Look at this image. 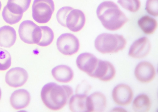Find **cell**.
<instances>
[{
	"mask_svg": "<svg viewBox=\"0 0 158 112\" xmlns=\"http://www.w3.org/2000/svg\"><path fill=\"white\" fill-rule=\"evenodd\" d=\"M37 25L30 20L23 21L19 28V34L20 39L25 43L34 44L33 36Z\"/></svg>",
	"mask_w": 158,
	"mask_h": 112,
	"instance_id": "obj_13",
	"label": "cell"
},
{
	"mask_svg": "<svg viewBox=\"0 0 158 112\" xmlns=\"http://www.w3.org/2000/svg\"><path fill=\"white\" fill-rule=\"evenodd\" d=\"M1 96H2V92H1V88H0V100L1 98Z\"/></svg>",
	"mask_w": 158,
	"mask_h": 112,
	"instance_id": "obj_28",
	"label": "cell"
},
{
	"mask_svg": "<svg viewBox=\"0 0 158 112\" xmlns=\"http://www.w3.org/2000/svg\"><path fill=\"white\" fill-rule=\"evenodd\" d=\"M16 39V33L12 27L5 25L0 28V46L10 48L15 44Z\"/></svg>",
	"mask_w": 158,
	"mask_h": 112,
	"instance_id": "obj_16",
	"label": "cell"
},
{
	"mask_svg": "<svg viewBox=\"0 0 158 112\" xmlns=\"http://www.w3.org/2000/svg\"><path fill=\"white\" fill-rule=\"evenodd\" d=\"M100 59L93 54L84 53L80 54L76 60L78 68L90 76L94 78Z\"/></svg>",
	"mask_w": 158,
	"mask_h": 112,
	"instance_id": "obj_6",
	"label": "cell"
},
{
	"mask_svg": "<svg viewBox=\"0 0 158 112\" xmlns=\"http://www.w3.org/2000/svg\"><path fill=\"white\" fill-rule=\"evenodd\" d=\"M28 77L27 71L23 68L15 67L10 69L6 73L5 80L9 86L17 88L23 86Z\"/></svg>",
	"mask_w": 158,
	"mask_h": 112,
	"instance_id": "obj_7",
	"label": "cell"
},
{
	"mask_svg": "<svg viewBox=\"0 0 158 112\" xmlns=\"http://www.w3.org/2000/svg\"><path fill=\"white\" fill-rule=\"evenodd\" d=\"M2 15L4 20L10 24H14L19 22L21 19L23 14H15L10 11L6 6L3 8Z\"/></svg>",
	"mask_w": 158,
	"mask_h": 112,
	"instance_id": "obj_23",
	"label": "cell"
},
{
	"mask_svg": "<svg viewBox=\"0 0 158 112\" xmlns=\"http://www.w3.org/2000/svg\"><path fill=\"white\" fill-rule=\"evenodd\" d=\"M42 35L39 42L37 44L41 46H46L50 44L53 41L54 35L52 30L49 27L41 26Z\"/></svg>",
	"mask_w": 158,
	"mask_h": 112,
	"instance_id": "obj_22",
	"label": "cell"
},
{
	"mask_svg": "<svg viewBox=\"0 0 158 112\" xmlns=\"http://www.w3.org/2000/svg\"><path fill=\"white\" fill-rule=\"evenodd\" d=\"M56 45L62 54L71 55L76 53L79 49L80 44L77 38L68 33L62 34L57 38Z\"/></svg>",
	"mask_w": 158,
	"mask_h": 112,
	"instance_id": "obj_5",
	"label": "cell"
},
{
	"mask_svg": "<svg viewBox=\"0 0 158 112\" xmlns=\"http://www.w3.org/2000/svg\"><path fill=\"white\" fill-rule=\"evenodd\" d=\"M158 0H147L145 9L150 15L154 16L158 15Z\"/></svg>",
	"mask_w": 158,
	"mask_h": 112,
	"instance_id": "obj_27",
	"label": "cell"
},
{
	"mask_svg": "<svg viewBox=\"0 0 158 112\" xmlns=\"http://www.w3.org/2000/svg\"><path fill=\"white\" fill-rule=\"evenodd\" d=\"M126 44V40L122 35L108 33L99 35L94 42L96 49L102 54L117 53L124 49Z\"/></svg>",
	"mask_w": 158,
	"mask_h": 112,
	"instance_id": "obj_3",
	"label": "cell"
},
{
	"mask_svg": "<svg viewBox=\"0 0 158 112\" xmlns=\"http://www.w3.org/2000/svg\"><path fill=\"white\" fill-rule=\"evenodd\" d=\"M118 3L124 8L133 12L138 11L141 5L139 0H118Z\"/></svg>",
	"mask_w": 158,
	"mask_h": 112,
	"instance_id": "obj_25",
	"label": "cell"
},
{
	"mask_svg": "<svg viewBox=\"0 0 158 112\" xmlns=\"http://www.w3.org/2000/svg\"><path fill=\"white\" fill-rule=\"evenodd\" d=\"M73 9L70 6H64L60 8L56 13V19L58 22L62 26L66 27V20L69 12Z\"/></svg>",
	"mask_w": 158,
	"mask_h": 112,
	"instance_id": "obj_26",
	"label": "cell"
},
{
	"mask_svg": "<svg viewBox=\"0 0 158 112\" xmlns=\"http://www.w3.org/2000/svg\"><path fill=\"white\" fill-rule=\"evenodd\" d=\"M138 24L142 31L146 34L154 33L157 27V23L154 18L148 15L141 17Z\"/></svg>",
	"mask_w": 158,
	"mask_h": 112,
	"instance_id": "obj_20",
	"label": "cell"
},
{
	"mask_svg": "<svg viewBox=\"0 0 158 112\" xmlns=\"http://www.w3.org/2000/svg\"><path fill=\"white\" fill-rule=\"evenodd\" d=\"M11 64V58L9 52L6 50L0 48V71L8 69Z\"/></svg>",
	"mask_w": 158,
	"mask_h": 112,
	"instance_id": "obj_24",
	"label": "cell"
},
{
	"mask_svg": "<svg viewBox=\"0 0 158 112\" xmlns=\"http://www.w3.org/2000/svg\"><path fill=\"white\" fill-rule=\"evenodd\" d=\"M151 47L149 39L146 37H143L133 43L129 49L128 55L133 58H142L148 54Z\"/></svg>",
	"mask_w": 158,
	"mask_h": 112,
	"instance_id": "obj_9",
	"label": "cell"
},
{
	"mask_svg": "<svg viewBox=\"0 0 158 112\" xmlns=\"http://www.w3.org/2000/svg\"><path fill=\"white\" fill-rule=\"evenodd\" d=\"M115 70L113 65L109 62L100 59L94 78L104 82L110 81L114 77Z\"/></svg>",
	"mask_w": 158,
	"mask_h": 112,
	"instance_id": "obj_15",
	"label": "cell"
},
{
	"mask_svg": "<svg viewBox=\"0 0 158 112\" xmlns=\"http://www.w3.org/2000/svg\"><path fill=\"white\" fill-rule=\"evenodd\" d=\"M97 14L104 27L112 31L120 29L128 20L118 6L111 1L101 3L97 8Z\"/></svg>",
	"mask_w": 158,
	"mask_h": 112,
	"instance_id": "obj_2",
	"label": "cell"
},
{
	"mask_svg": "<svg viewBox=\"0 0 158 112\" xmlns=\"http://www.w3.org/2000/svg\"><path fill=\"white\" fill-rule=\"evenodd\" d=\"M52 74L55 79L61 83H68L73 79V72L72 69L68 66L61 65L54 67Z\"/></svg>",
	"mask_w": 158,
	"mask_h": 112,
	"instance_id": "obj_17",
	"label": "cell"
},
{
	"mask_svg": "<svg viewBox=\"0 0 158 112\" xmlns=\"http://www.w3.org/2000/svg\"><path fill=\"white\" fill-rule=\"evenodd\" d=\"M135 75L137 79L143 83L152 81L155 78L156 71L151 63L143 62L137 65L135 70Z\"/></svg>",
	"mask_w": 158,
	"mask_h": 112,
	"instance_id": "obj_10",
	"label": "cell"
},
{
	"mask_svg": "<svg viewBox=\"0 0 158 112\" xmlns=\"http://www.w3.org/2000/svg\"><path fill=\"white\" fill-rule=\"evenodd\" d=\"M31 0H8L6 5L8 10L15 14H23L29 8Z\"/></svg>",
	"mask_w": 158,
	"mask_h": 112,
	"instance_id": "obj_19",
	"label": "cell"
},
{
	"mask_svg": "<svg viewBox=\"0 0 158 112\" xmlns=\"http://www.w3.org/2000/svg\"><path fill=\"white\" fill-rule=\"evenodd\" d=\"M151 105L150 98L144 94L137 96L133 103V109L136 112H147L150 109Z\"/></svg>",
	"mask_w": 158,
	"mask_h": 112,
	"instance_id": "obj_21",
	"label": "cell"
},
{
	"mask_svg": "<svg viewBox=\"0 0 158 112\" xmlns=\"http://www.w3.org/2000/svg\"><path fill=\"white\" fill-rule=\"evenodd\" d=\"M106 106V98L101 93L95 92L87 97L88 112H102Z\"/></svg>",
	"mask_w": 158,
	"mask_h": 112,
	"instance_id": "obj_14",
	"label": "cell"
},
{
	"mask_svg": "<svg viewBox=\"0 0 158 112\" xmlns=\"http://www.w3.org/2000/svg\"><path fill=\"white\" fill-rule=\"evenodd\" d=\"M73 92L72 88L69 86L49 83L43 87L41 96L46 106L52 110H58L67 104Z\"/></svg>",
	"mask_w": 158,
	"mask_h": 112,
	"instance_id": "obj_1",
	"label": "cell"
},
{
	"mask_svg": "<svg viewBox=\"0 0 158 112\" xmlns=\"http://www.w3.org/2000/svg\"><path fill=\"white\" fill-rule=\"evenodd\" d=\"M85 21V14L81 11L73 9L69 12L67 17L66 27L72 32H77L83 28Z\"/></svg>",
	"mask_w": 158,
	"mask_h": 112,
	"instance_id": "obj_11",
	"label": "cell"
},
{
	"mask_svg": "<svg viewBox=\"0 0 158 112\" xmlns=\"http://www.w3.org/2000/svg\"><path fill=\"white\" fill-rule=\"evenodd\" d=\"M133 96V91L128 85L120 84L113 89L112 97L117 104L122 106H127L131 102Z\"/></svg>",
	"mask_w": 158,
	"mask_h": 112,
	"instance_id": "obj_8",
	"label": "cell"
},
{
	"mask_svg": "<svg viewBox=\"0 0 158 112\" xmlns=\"http://www.w3.org/2000/svg\"><path fill=\"white\" fill-rule=\"evenodd\" d=\"M31 97L27 90L19 89L14 91L10 97V104L12 107L16 110H20L27 107L29 104Z\"/></svg>",
	"mask_w": 158,
	"mask_h": 112,
	"instance_id": "obj_12",
	"label": "cell"
},
{
	"mask_svg": "<svg viewBox=\"0 0 158 112\" xmlns=\"http://www.w3.org/2000/svg\"><path fill=\"white\" fill-rule=\"evenodd\" d=\"M53 0H34L32 7L33 19L40 24H45L50 19L54 10Z\"/></svg>",
	"mask_w": 158,
	"mask_h": 112,
	"instance_id": "obj_4",
	"label": "cell"
},
{
	"mask_svg": "<svg viewBox=\"0 0 158 112\" xmlns=\"http://www.w3.org/2000/svg\"><path fill=\"white\" fill-rule=\"evenodd\" d=\"M2 3H1V1H0V11L1 10V8H2Z\"/></svg>",
	"mask_w": 158,
	"mask_h": 112,
	"instance_id": "obj_29",
	"label": "cell"
},
{
	"mask_svg": "<svg viewBox=\"0 0 158 112\" xmlns=\"http://www.w3.org/2000/svg\"><path fill=\"white\" fill-rule=\"evenodd\" d=\"M85 94H77L69 100V106L72 112H88L87 98Z\"/></svg>",
	"mask_w": 158,
	"mask_h": 112,
	"instance_id": "obj_18",
	"label": "cell"
}]
</instances>
